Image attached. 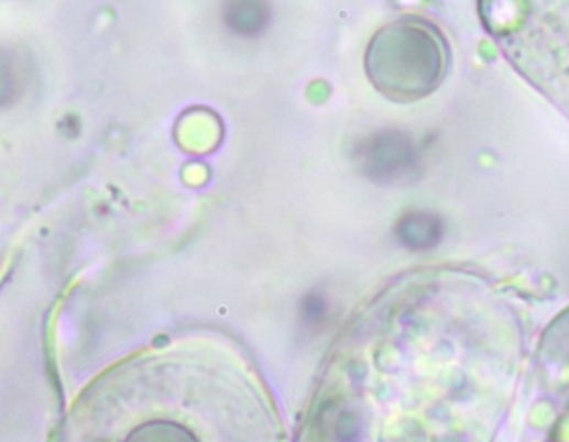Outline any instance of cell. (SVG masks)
Segmentation results:
<instances>
[{
    "label": "cell",
    "instance_id": "1",
    "mask_svg": "<svg viewBox=\"0 0 569 442\" xmlns=\"http://www.w3.org/2000/svg\"><path fill=\"white\" fill-rule=\"evenodd\" d=\"M365 172L372 178L390 180L412 169L414 165V147L405 136L398 134H381L365 143Z\"/></svg>",
    "mask_w": 569,
    "mask_h": 442
},
{
    "label": "cell",
    "instance_id": "2",
    "mask_svg": "<svg viewBox=\"0 0 569 442\" xmlns=\"http://www.w3.org/2000/svg\"><path fill=\"white\" fill-rule=\"evenodd\" d=\"M398 234H401V241L414 250L431 247L434 243H438V236H440L438 218L427 213H414L412 218H405L398 225Z\"/></svg>",
    "mask_w": 569,
    "mask_h": 442
}]
</instances>
